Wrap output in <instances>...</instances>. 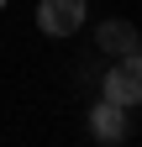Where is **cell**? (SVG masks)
<instances>
[{
  "mask_svg": "<svg viewBox=\"0 0 142 147\" xmlns=\"http://www.w3.org/2000/svg\"><path fill=\"white\" fill-rule=\"evenodd\" d=\"M100 95L137 110L142 105V53H126V58H111V68L100 74Z\"/></svg>",
  "mask_w": 142,
  "mask_h": 147,
  "instance_id": "cell-1",
  "label": "cell"
},
{
  "mask_svg": "<svg viewBox=\"0 0 142 147\" xmlns=\"http://www.w3.org/2000/svg\"><path fill=\"white\" fill-rule=\"evenodd\" d=\"M5 5H11V0H0V11H5Z\"/></svg>",
  "mask_w": 142,
  "mask_h": 147,
  "instance_id": "cell-5",
  "label": "cell"
},
{
  "mask_svg": "<svg viewBox=\"0 0 142 147\" xmlns=\"http://www.w3.org/2000/svg\"><path fill=\"white\" fill-rule=\"evenodd\" d=\"M90 21V0H37V32L42 37H74Z\"/></svg>",
  "mask_w": 142,
  "mask_h": 147,
  "instance_id": "cell-2",
  "label": "cell"
},
{
  "mask_svg": "<svg viewBox=\"0 0 142 147\" xmlns=\"http://www.w3.org/2000/svg\"><path fill=\"white\" fill-rule=\"evenodd\" d=\"M90 137L105 142V147H121L126 142V105H116V100H95L90 105Z\"/></svg>",
  "mask_w": 142,
  "mask_h": 147,
  "instance_id": "cell-4",
  "label": "cell"
},
{
  "mask_svg": "<svg viewBox=\"0 0 142 147\" xmlns=\"http://www.w3.org/2000/svg\"><path fill=\"white\" fill-rule=\"evenodd\" d=\"M95 53H105V58L142 53V32L126 21V16H111V21H100V26H95Z\"/></svg>",
  "mask_w": 142,
  "mask_h": 147,
  "instance_id": "cell-3",
  "label": "cell"
}]
</instances>
